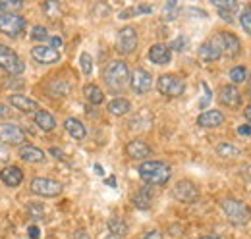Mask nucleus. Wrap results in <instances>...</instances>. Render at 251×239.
I'll use <instances>...</instances> for the list:
<instances>
[{"label":"nucleus","mask_w":251,"mask_h":239,"mask_svg":"<svg viewBox=\"0 0 251 239\" xmlns=\"http://www.w3.org/2000/svg\"><path fill=\"white\" fill-rule=\"evenodd\" d=\"M135 10H137V14H149V12H153V8L147 6V4H141V6H137Z\"/></svg>","instance_id":"obj_39"},{"label":"nucleus","mask_w":251,"mask_h":239,"mask_svg":"<svg viewBox=\"0 0 251 239\" xmlns=\"http://www.w3.org/2000/svg\"><path fill=\"white\" fill-rule=\"evenodd\" d=\"M217 152H219L220 156H224V158H234V156H238L240 154V150L236 149L234 145H230V143H222L217 147Z\"/></svg>","instance_id":"obj_30"},{"label":"nucleus","mask_w":251,"mask_h":239,"mask_svg":"<svg viewBox=\"0 0 251 239\" xmlns=\"http://www.w3.org/2000/svg\"><path fill=\"white\" fill-rule=\"evenodd\" d=\"M116 48L122 54H131L137 48V31L133 27H122L116 35Z\"/></svg>","instance_id":"obj_9"},{"label":"nucleus","mask_w":251,"mask_h":239,"mask_svg":"<svg viewBox=\"0 0 251 239\" xmlns=\"http://www.w3.org/2000/svg\"><path fill=\"white\" fill-rule=\"evenodd\" d=\"M6 116H8V108L0 102V118H6Z\"/></svg>","instance_id":"obj_45"},{"label":"nucleus","mask_w":251,"mask_h":239,"mask_svg":"<svg viewBox=\"0 0 251 239\" xmlns=\"http://www.w3.org/2000/svg\"><path fill=\"white\" fill-rule=\"evenodd\" d=\"M199 239H219V238H215V236H203V238H199Z\"/></svg>","instance_id":"obj_50"},{"label":"nucleus","mask_w":251,"mask_h":239,"mask_svg":"<svg viewBox=\"0 0 251 239\" xmlns=\"http://www.w3.org/2000/svg\"><path fill=\"white\" fill-rule=\"evenodd\" d=\"M240 24H242V27L246 29V33H250L251 35V10H244L242 12V16H240Z\"/></svg>","instance_id":"obj_33"},{"label":"nucleus","mask_w":251,"mask_h":239,"mask_svg":"<svg viewBox=\"0 0 251 239\" xmlns=\"http://www.w3.org/2000/svg\"><path fill=\"white\" fill-rule=\"evenodd\" d=\"M186 45H188V39L186 37H178L176 41H172L168 45V48L170 50H176V52H182V50H186Z\"/></svg>","instance_id":"obj_34"},{"label":"nucleus","mask_w":251,"mask_h":239,"mask_svg":"<svg viewBox=\"0 0 251 239\" xmlns=\"http://www.w3.org/2000/svg\"><path fill=\"white\" fill-rule=\"evenodd\" d=\"M50 45H52L54 50H58V48L62 47V39H60V37H52V39H50Z\"/></svg>","instance_id":"obj_40"},{"label":"nucleus","mask_w":251,"mask_h":239,"mask_svg":"<svg viewBox=\"0 0 251 239\" xmlns=\"http://www.w3.org/2000/svg\"><path fill=\"white\" fill-rule=\"evenodd\" d=\"M157 89L164 96H180L186 91V83H184L182 77H178L174 73H164V75L158 77Z\"/></svg>","instance_id":"obj_5"},{"label":"nucleus","mask_w":251,"mask_h":239,"mask_svg":"<svg viewBox=\"0 0 251 239\" xmlns=\"http://www.w3.org/2000/svg\"><path fill=\"white\" fill-rule=\"evenodd\" d=\"M83 95H85V98L91 102V104H100L102 100H104V95H102V91L99 89L97 85H85L83 87Z\"/></svg>","instance_id":"obj_27"},{"label":"nucleus","mask_w":251,"mask_h":239,"mask_svg":"<svg viewBox=\"0 0 251 239\" xmlns=\"http://www.w3.org/2000/svg\"><path fill=\"white\" fill-rule=\"evenodd\" d=\"M20 158L25 162H31V164H41V162H45V152L33 145H24L20 149Z\"/></svg>","instance_id":"obj_20"},{"label":"nucleus","mask_w":251,"mask_h":239,"mask_svg":"<svg viewBox=\"0 0 251 239\" xmlns=\"http://www.w3.org/2000/svg\"><path fill=\"white\" fill-rule=\"evenodd\" d=\"M64 127H66V131L75 139V141H83L85 139V135H87V131H85V125L79 121V120L75 118H68L64 121Z\"/></svg>","instance_id":"obj_21"},{"label":"nucleus","mask_w":251,"mask_h":239,"mask_svg":"<svg viewBox=\"0 0 251 239\" xmlns=\"http://www.w3.org/2000/svg\"><path fill=\"white\" fill-rule=\"evenodd\" d=\"M39 236H41V234H39V228L31 226V228H29V238H31V239H39Z\"/></svg>","instance_id":"obj_43"},{"label":"nucleus","mask_w":251,"mask_h":239,"mask_svg":"<svg viewBox=\"0 0 251 239\" xmlns=\"http://www.w3.org/2000/svg\"><path fill=\"white\" fill-rule=\"evenodd\" d=\"M8 102H10L14 108H18L20 112H24V114L37 112V108H39V104H37L33 98L24 96V95H10V96H8Z\"/></svg>","instance_id":"obj_15"},{"label":"nucleus","mask_w":251,"mask_h":239,"mask_svg":"<svg viewBox=\"0 0 251 239\" xmlns=\"http://www.w3.org/2000/svg\"><path fill=\"white\" fill-rule=\"evenodd\" d=\"M49 152H50L52 156H56V158H60V160H64V152H62L60 149H54V147H52V149L49 150Z\"/></svg>","instance_id":"obj_42"},{"label":"nucleus","mask_w":251,"mask_h":239,"mask_svg":"<svg viewBox=\"0 0 251 239\" xmlns=\"http://www.w3.org/2000/svg\"><path fill=\"white\" fill-rule=\"evenodd\" d=\"M25 29V20L18 14H4L0 12V33L8 37H18Z\"/></svg>","instance_id":"obj_7"},{"label":"nucleus","mask_w":251,"mask_h":239,"mask_svg":"<svg viewBox=\"0 0 251 239\" xmlns=\"http://www.w3.org/2000/svg\"><path fill=\"white\" fill-rule=\"evenodd\" d=\"M219 98L224 106H230V108H238V106L242 104V95H240V91L236 89L234 85H224V87H220Z\"/></svg>","instance_id":"obj_14"},{"label":"nucleus","mask_w":251,"mask_h":239,"mask_svg":"<svg viewBox=\"0 0 251 239\" xmlns=\"http://www.w3.org/2000/svg\"><path fill=\"white\" fill-rule=\"evenodd\" d=\"M0 158H2V160H6V150L4 149H0Z\"/></svg>","instance_id":"obj_49"},{"label":"nucleus","mask_w":251,"mask_h":239,"mask_svg":"<svg viewBox=\"0 0 251 239\" xmlns=\"http://www.w3.org/2000/svg\"><path fill=\"white\" fill-rule=\"evenodd\" d=\"M31 191L39 197H56L62 193V183L49 178H35L31 179Z\"/></svg>","instance_id":"obj_8"},{"label":"nucleus","mask_w":251,"mask_h":239,"mask_svg":"<svg viewBox=\"0 0 251 239\" xmlns=\"http://www.w3.org/2000/svg\"><path fill=\"white\" fill-rule=\"evenodd\" d=\"M246 79H248V72H246V68L236 66V68L230 70V81H232V83H244Z\"/></svg>","instance_id":"obj_29"},{"label":"nucleus","mask_w":251,"mask_h":239,"mask_svg":"<svg viewBox=\"0 0 251 239\" xmlns=\"http://www.w3.org/2000/svg\"><path fill=\"white\" fill-rule=\"evenodd\" d=\"M106 108H108V112L112 116H124V114H127L131 110V104H129L127 98H114V100L108 102Z\"/></svg>","instance_id":"obj_24"},{"label":"nucleus","mask_w":251,"mask_h":239,"mask_svg":"<svg viewBox=\"0 0 251 239\" xmlns=\"http://www.w3.org/2000/svg\"><path fill=\"white\" fill-rule=\"evenodd\" d=\"M35 123L43 129V131H52L56 127V120L52 114H49L47 110H37L35 112Z\"/></svg>","instance_id":"obj_22"},{"label":"nucleus","mask_w":251,"mask_h":239,"mask_svg":"<svg viewBox=\"0 0 251 239\" xmlns=\"http://www.w3.org/2000/svg\"><path fill=\"white\" fill-rule=\"evenodd\" d=\"M197 123L201 127H219L224 123V114L219 112V110H209V112H203L199 118H197Z\"/></svg>","instance_id":"obj_19"},{"label":"nucleus","mask_w":251,"mask_h":239,"mask_svg":"<svg viewBox=\"0 0 251 239\" xmlns=\"http://www.w3.org/2000/svg\"><path fill=\"white\" fill-rule=\"evenodd\" d=\"M95 172H97V174H99V176H102V174H104V172H102V168H100V166H99V164H97V166H95Z\"/></svg>","instance_id":"obj_47"},{"label":"nucleus","mask_w":251,"mask_h":239,"mask_svg":"<svg viewBox=\"0 0 251 239\" xmlns=\"http://www.w3.org/2000/svg\"><path fill=\"white\" fill-rule=\"evenodd\" d=\"M172 195L180 201V203H195L199 197V189L191 183V181H178L172 189Z\"/></svg>","instance_id":"obj_12"},{"label":"nucleus","mask_w":251,"mask_h":239,"mask_svg":"<svg viewBox=\"0 0 251 239\" xmlns=\"http://www.w3.org/2000/svg\"><path fill=\"white\" fill-rule=\"evenodd\" d=\"M211 43L219 48L220 54H226V56H230V58L238 56L240 50H242V43H240V39H238L234 33H228V31L215 35V37L211 39Z\"/></svg>","instance_id":"obj_4"},{"label":"nucleus","mask_w":251,"mask_h":239,"mask_svg":"<svg viewBox=\"0 0 251 239\" xmlns=\"http://www.w3.org/2000/svg\"><path fill=\"white\" fill-rule=\"evenodd\" d=\"M24 8L22 0H0V10L4 14H18Z\"/></svg>","instance_id":"obj_28"},{"label":"nucleus","mask_w":251,"mask_h":239,"mask_svg":"<svg viewBox=\"0 0 251 239\" xmlns=\"http://www.w3.org/2000/svg\"><path fill=\"white\" fill-rule=\"evenodd\" d=\"M219 14L224 22H232V20H234V18H232V12H228V10H219Z\"/></svg>","instance_id":"obj_38"},{"label":"nucleus","mask_w":251,"mask_h":239,"mask_svg":"<svg viewBox=\"0 0 251 239\" xmlns=\"http://www.w3.org/2000/svg\"><path fill=\"white\" fill-rule=\"evenodd\" d=\"M126 152H127V156H129V158H133V160H143V158H147V156L151 154V147H149L145 141L135 139V141L127 143Z\"/></svg>","instance_id":"obj_17"},{"label":"nucleus","mask_w":251,"mask_h":239,"mask_svg":"<svg viewBox=\"0 0 251 239\" xmlns=\"http://www.w3.org/2000/svg\"><path fill=\"white\" fill-rule=\"evenodd\" d=\"M141 239H162V234L157 232V230H153V232H147Z\"/></svg>","instance_id":"obj_37"},{"label":"nucleus","mask_w":251,"mask_h":239,"mask_svg":"<svg viewBox=\"0 0 251 239\" xmlns=\"http://www.w3.org/2000/svg\"><path fill=\"white\" fill-rule=\"evenodd\" d=\"M108 232H110L114 238H126V234H127V224H126L122 218L114 216V218L108 220Z\"/></svg>","instance_id":"obj_26"},{"label":"nucleus","mask_w":251,"mask_h":239,"mask_svg":"<svg viewBox=\"0 0 251 239\" xmlns=\"http://www.w3.org/2000/svg\"><path fill=\"white\" fill-rule=\"evenodd\" d=\"M220 207H222L224 214H226V218H228L232 224L244 226V224L250 222L251 212L244 203H240V201H236V199H224V201L220 203Z\"/></svg>","instance_id":"obj_3"},{"label":"nucleus","mask_w":251,"mask_h":239,"mask_svg":"<svg viewBox=\"0 0 251 239\" xmlns=\"http://www.w3.org/2000/svg\"><path fill=\"white\" fill-rule=\"evenodd\" d=\"M129 85H131V91L137 93V95H145L147 91L153 87V77L147 70H135L131 75H129Z\"/></svg>","instance_id":"obj_10"},{"label":"nucleus","mask_w":251,"mask_h":239,"mask_svg":"<svg viewBox=\"0 0 251 239\" xmlns=\"http://www.w3.org/2000/svg\"><path fill=\"white\" fill-rule=\"evenodd\" d=\"M29 214H31V218L39 220V218L45 216V210H43V207H39V205H29Z\"/></svg>","instance_id":"obj_36"},{"label":"nucleus","mask_w":251,"mask_h":239,"mask_svg":"<svg viewBox=\"0 0 251 239\" xmlns=\"http://www.w3.org/2000/svg\"><path fill=\"white\" fill-rule=\"evenodd\" d=\"M0 68H4L12 75H22L24 70H25V64L22 62V58L12 48L0 45Z\"/></svg>","instance_id":"obj_6"},{"label":"nucleus","mask_w":251,"mask_h":239,"mask_svg":"<svg viewBox=\"0 0 251 239\" xmlns=\"http://www.w3.org/2000/svg\"><path fill=\"white\" fill-rule=\"evenodd\" d=\"M213 4H215L219 10H228V12H232V10H236V8H238V4H236V2H220V0H213Z\"/></svg>","instance_id":"obj_35"},{"label":"nucleus","mask_w":251,"mask_h":239,"mask_svg":"<svg viewBox=\"0 0 251 239\" xmlns=\"http://www.w3.org/2000/svg\"><path fill=\"white\" fill-rule=\"evenodd\" d=\"M170 58H172V50H170L168 45H164V43H157V45H153V47L149 48V60H151L153 64L162 66V64H168Z\"/></svg>","instance_id":"obj_16"},{"label":"nucleus","mask_w":251,"mask_h":239,"mask_svg":"<svg viewBox=\"0 0 251 239\" xmlns=\"http://www.w3.org/2000/svg\"><path fill=\"white\" fill-rule=\"evenodd\" d=\"M74 239H89V236H87V232H85V230H77V232H75V236H74Z\"/></svg>","instance_id":"obj_41"},{"label":"nucleus","mask_w":251,"mask_h":239,"mask_svg":"<svg viewBox=\"0 0 251 239\" xmlns=\"http://www.w3.org/2000/svg\"><path fill=\"white\" fill-rule=\"evenodd\" d=\"M238 133H242V135H251V127L250 125H242V127L238 129Z\"/></svg>","instance_id":"obj_44"},{"label":"nucleus","mask_w":251,"mask_h":239,"mask_svg":"<svg viewBox=\"0 0 251 239\" xmlns=\"http://www.w3.org/2000/svg\"><path fill=\"white\" fill-rule=\"evenodd\" d=\"M244 116H246V120L251 123V104L250 106H246V110H244Z\"/></svg>","instance_id":"obj_46"},{"label":"nucleus","mask_w":251,"mask_h":239,"mask_svg":"<svg viewBox=\"0 0 251 239\" xmlns=\"http://www.w3.org/2000/svg\"><path fill=\"white\" fill-rule=\"evenodd\" d=\"M79 64H81V72H83L85 75H89V73L93 72V60H91V56H89L87 52H83V54L79 56Z\"/></svg>","instance_id":"obj_31"},{"label":"nucleus","mask_w":251,"mask_h":239,"mask_svg":"<svg viewBox=\"0 0 251 239\" xmlns=\"http://www.w3.org/2000/svg\"><path fill=\"white\" fill-rule=\"evenodd\" d=\"M133 205L141 210L151 209V207H153V195H151V191H149V189L137 191V193L133 195Z\"/></svg>","instance_id":"obj_25"},{"label":"nucleus","mask_w":251,"mask_h":239,"mask_svg":"<svg viewBox=\"0 0 251 239\" xmlns=\"http://www.w3.org/2000/svg\"><path fill=\"white\" fill-rule=\"evenodd\" d=\"M170 176H172L170 166L158 160H147L139 166V178L149 185H164Z\"/></svg>","instance_id":"obj_1"},{"label":"nucleus","mask_w":251,"mask_h":239,"mask_svg":"<svg viewBox=\"0 0 251 239\" xmlns=\"http://www.w3.org/2000/svg\"><path fill=\"white\" fill-rule=\"evenodd\" d=\"M47 37H49V31H47V27H43V25H35L31 29L33 41H45Z\"/></svg>","instance_id":"obj_32"},{"label":"nucleus","mask_w":251,"mask_h":239,"mask_svg":"<svg viewBox=\"0 0 251 239\" xmlns=\"http://www.w3.org/2000/svg\"><path fill=\"white\" fill-rule=\"evenodd\" d=\"M31 56L39 64H56L60 60V52L54 50L52 47H45V45H37L31 48Z\"/></svg>","instance_id":"obj_13"},{"label":"nucleus","mask_w":251,"mask_h":239,"mask_svg":"<svg viewBox=\"0 0 251 239\" xmlns=\"http://www.w3.org/2000/svg\"><path fill=\"white\" fill-rule=\"evenodd\" d=\"M222 54H220V50L211 43V41H207V43H203L201 47H199V58L203 60V62H217Z\"/></svg>","instance_id":"obj_23"},{"label":"nucleus","mask_w":251,"mask_h":239,"mask_svg":"<svg viewBox=\"0 0 251 239\" xmlns=\"http://www.w3.org/2000/svg\"><path fill=\"white\" fill-rule=\"evenodd\" d=\"M0 179H2L8 187H18V185L24 181V172H22L18 166H6V168L0 172Z\"/></svg>","instance_id":"obj_18"},{"label":"nucleus","mask_w":251,"mask_h":239,"mask_svg":"<svg viewBox=\"0 0 251 239\" xmlns=\"http://www.w3.org/2000/svg\"><path fill=\"white\" fill-rule=\"evenodd\" d=\"M25 141V133L16 123H0V143L20 145Z\"/></svg>","instance_id":"obj_11"},{"label":"nucleus","mask_w":251,"mask_h":239,"mask_svg":"<svg viewBox=\"0 0 251 239\" xmlns=\"http://www.w3.org/2000/svg\"><path fill=\"white\" fill-rule=\"evenodd\" d=\"M104 81L110 89H122L129 81V70L122 60H114L104 70Z\"/></svg>","instance_id":"obj_2"},{"label":"nucleus","mask_w":251,"mask_h":239,"mask_svg":"<svg viewBox=\"0 0 251 239\" xmlns=\"http://www.w3.org/2000/svg\"><path fill=\"white\" fill-rule=\"evenodd\" d=\"M248 95L251 96V83H250V89H248Z\"/></svg>","instance_id":"obj_51"},{"label":"nucleus","mask_w":251,"mask_h":239,"mask_svg":"<svg viewBox=\"0 0 251 239\" xmlns=\"http://www.w3.org/2000/svg\"><path fill=\"white\" fill-rule=\"evenodd\" d=\"M106 183H108L110 187H114V183H116V179H114V178H108V181H106Z\"/></svg>","instance_id":"obj_48"},{"label":"nucleus","mask_w":251,"mask_h":239,"mask_svg":"<svg viewBox=\"0 0 251 239\" xmlns=\"http://www.w3.org/2000/svg\"><path fill=\"white\" fill-rule=\"evenodd\" d=\"M108 239H112V238H108Z\"/></svg>","instance_id":"obj_52"}]
</instances>
